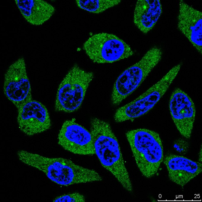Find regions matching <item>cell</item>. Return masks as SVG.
Segmentation results:
<instances>
[{
  "mask_svg": "<svg viewBox=\"0 0 202 202\" xmlns=\"http://www.w3.org/2000/svg\"><path fill=\"white\" fill-rule=\"evenodd\" d=\"M202 147H201L200 149L199 156V161L200 163H202Z\"/></svg>",
  "mask_w": 202,
  "mask_h": 202,
  "instance_id": "cell-18",
  "label": "cell"
},
{
  "mask_svg": "<svg viewBox=\"0 0 202 202\" xmlns=\"http://www.w3.org/2000/svg\"><path fill=\"white\" fill-rule=\"evenodd\" d=\"M178 19L179 30L202 54V12L180 0Z\"/></svg>",
  "mask_w": 202,
  "mask_h": 202,
  "instance_id": "cell-11",
  "label": "cell"
},
{
  "mask_svg": "<svg viewBox=\"0 0 202 202\" xmlns=\"http://www.w3.org/2000/svg\"><path fill=\"white\" fill-rule=\"evenodd\" d=\"M17 122L20 130L29 136L45 131L51 126L49 115L45 106L33 100L18 110Z\"/></svg>",
  "mask_w": 202,
  "mask_h": 202,
  "instance_id": "cell-10",
  "label": "cell"
},
{
  "mask_svg": "<svg viewBox=\"0 0 202 202\" xmlns=\"http://www.w3.org/2000/svg\"><path fill=\"white\" fill-rule=\"evenodd\" d=\"M162 56L161 49L153 47L140 61L121 73L113 86L111 95L112 104L119 105L136 90L160 61Z\"/></svg>",
  "mask_w": 202,
  "mask_h": 202,
  "instance_id": "cell-3",
  "label": "cell"
},
{
  "mask_svg": "<svg viewBox=\"0 0 202 202\" xmlns=\"http://www.w3.org/2000/svg\"><path fill=\"white\" fill-rule=\"evenodd\" d=\"M94 77L93 73L74 65L64 78L58 89L55 109L56 111L72 113L77 110Z\"/></svg>",
  "mask_w": 202,
  "mask_h": 202,
  "instance_id": "cell-4",
  "label": "cell"
},
{
  "mask_svg": "<svg viewBox=\"0 0 202 202\" xmlns=\"http://www.w3.org/2000/svg\"><path fill=\"white\" fill-rule=\"evenodd\" d=\"M78 6L88 12L98 13L119 4L120 0H77Z\"/></svg>",
  "mask_w": 202,
  "mask_h": 202,
  "instance_id": "cell-15",
  "label": "cell"
},
{
  "mask_svg": "<svg viewBox=\"0 0 202 202\" xmlns=\"http://www.w3.org/2000/svg\"><path fill=\"white\" fill-rule=\"evenodd\" d=\"M137 165L143 175L150 178L158 172L163 159V148L159 134L145 129L126 134Z\"/></svg>",
  "mask_w": 202,
  "mask_h": 202,
  "instance_id": "cell-2",
  "label": "cell"
},
{
  "mask_svg": "<svg viewBox=\"0 0 202 202\" xmlns=\"http://www.w3.org/2000/svg\"><path fill=\"white\" fill-rule=\"evenodd\" d=\"M58 139L60 145L73 153L85 155L95 154L90 132L74 120H66L64 123Z\"/></svg>",
  "mask_w": 202,
  "mask_h": 202,
  "instance_id": "cell-8",
  "label": "cell"
},
{
  "mask_svg": "<svg viewBox=\"0 0 202 202\" xmlns=\"http://www.w3.org/2000/svg\"><path fill=\"white\" fill-rule=\"evenodd\" d=\"M181 65L171 68L159 81L131 102L116 111L114 119L117 122L133 120L148 113L165 93L176 77Z\"/></svg>",
  "mask_w": 202,
  "mask_h": 202,
  "instance_id": "cell-5",
  "label": "cell"
},
{
  "mask_svg": "<svg viewBox=\"0 0 202 202\" xmlns=\"http://www.w3.org/2000/svg\"><path fill=\"white\" fill-rule=\"evenodd\" d=\"M83 49L89 58L98 63H110L127 58L133 52L130 47L114 35L95 34L84 44Z\"/></svg>",
  "mask_w": 202,
  "mask_h": 202,
  "instance_id": "cell-6",
  "label": "cell"
},
{
  "mask_svg": "<svg viewBox=\"0 0 202 202\" xmlns=\"http://www.w3.org/2000/svg\"><path fill=\"white\" fill-rule=\"evenodd\" d=\"M4 93L18 110L32 100L31 89L23 58L11 65L5 75Z\"/></svg>",
  "mask_w": 202,
  "mask_h": 202,
  "instance_id": "cell-7",
  "label": "cell"
},
{
  "mask_svg": "<svg viewBox=\"0 0 202 202\" xmlns=\"http://www.w3.org/2000/svg\"><path fill=\"white\" fill-rule=\"evenodd\" d=\"M90 130L95 154L102 165L112 173L125 189L132 192V185L119 143L110 124L93 118L91 120Z\"/></svg>",
  "mask_w": 202,
  "mask_h": 202,
  "instance_id": "cell-1",
  "label": "cell"
},
{
  "mask_svg": "<svg viewBox=\"0 0 202 202\" xmlns=\"http://www.w3.org/2000/svg\"><path fill=\"white\" fill-rule=\"evenodd\" d=\"M169 177L172 182L183 187L202 171V164L182 155L169 154L164 157Z\"/></svg>",
  "mask_w": 202,
  "mask_h": 202,
  "instance_id": "cell-12",
  "label": "cell"
},
{
  "mask_svg": "<svg viewBox=\"0 0 202 202\" xmlns=\"http://www.w3.org/2000/svg\"><path fill=\"white\" fill-rule=\"evenodd\" d=\"M171 115L181 134L186 138L190 137L195 115L193 102L185 92L179 88L172 92L169 102Z\"/></svg>",
  "mask_w": 202,
  "mask_h": 202,
  "instance_id": "cell-9",
  "label": "cell"
},
{
  "mask_svg": "<svg viewBox=\"0 0 202 202\" xmlns=\"http://www.w3.org/2000/svg\"><path fill=\"white\" fill-rule=\"evenodd\" d=\"M162 12L159 0H138L134 12V23L141 31L146 33L155 26Z\"/></svg>",
  "mask_w": 202,
  "mask_h": 202,
  "instance_id": "cell-13",
  "label": "cell"
},
{
  "mask_svg": "<svg viewBox=\"0 0 202 202\" xmlns=\"http://www.w3.org/2000/svg\"><path fill=\"white\" fill-rule=\"evenodd\" d=\"M85 201L84 196L77 193L64 195L56 198L53 202H84Z\"/></svg>",
  "mask_w": 202,
  "mask_h": 202,
  "instance_id": "cell-16",
  "label": "cell"
},
{
  "mask_svg": "<svg viewBox=\"0 0 202 202\" xmlns=\"http://www.w3.org/2000/svg\"><path fill=\"white\" fill-rule=\"evenodd\" d=\"M15 1L24 18L34 25L42 24L55 11L52 5L42 0H15Z\"/></svg>",
  "mask_w": 202,
  "mask_h": 202,
  "instance_id": "cell-14",
  "label": "cell"
},
{
  "mask_svg": "<svg viewBox=\"0 0 202 202\" xmlns=\"http://www.w3.org/2000/svg\"><path fill=\"white\" fill-rule=\"evenodd\" d=\"M174 147L178 152L181 154H184L187 151L188 145L185 141L180 140L176 141Z\"/></svg>",
  "mask_w": 202,
  "mask_h": 202,
  "instance_id": "cell-17",
  "label": "cell"
}]
</instances>
